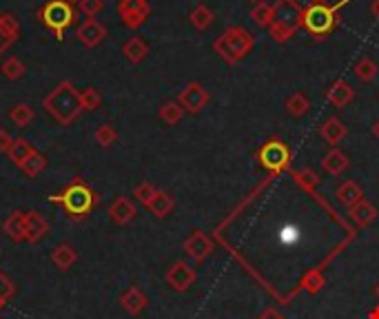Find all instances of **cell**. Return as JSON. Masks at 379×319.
I'll return each mask as SVG.
<instances>
[{
    "mask_svg": "<svg viewBox=\"0 0 379 319\" xmlns=\"http://www.w3.org/2000/svg\"><path fill=\"white\" fill-rule=\"evenodd\" d=\"M319 133H322V138L331 146H337L348 135V129L339 118H328L326 122L322 124V129H319Z\"/></svg>",
    "mask_w": 379,
    "mask_h": 319,
    "instance_id": "44dd1931",
    "label": "cell"
},
{
    "mask_svg": "<svg viewBox=\"0 0 379 319\" xmlns=\"http://www.w3.org/2000/svg\"><path fill=\"white\" fill-rule=\"evenodd\" d=\"M351 217H353V222L357 226H368L373 222V219L377 217V208L371 204V202H366V199H362L357 206L351 208Z\"/></svg>",
    "mask_w": 379,
    "mask_h": 319,
    "instance_id": "f1b7e54d",
    "label": "cell"
},
{
    "mask_svg": "<svg viewBox=\"0 0 379 319\" xmlns=\"http://www.w3.org/2000/svg\"><path fill=\"white\" fill-rule=\"evenodd\" d=\"M96 142L102 146V148H109V146H113V142L118 140V131H116V126L111 122H105V124H100L96 129Z\"/></svg>",
    "mask_w": 379,
    "mask_h": 319,
    "instance_id": "836d02e7",
    "label": "cell"
},
{
    "mask_svg": "<svg viewBox=\"0 0 379 319\" xmlns=\"http://www.w3.org/2000/svg\"><path fill=\"white\" fill-rule=\"evenodd\" d=\"M18 38H20V25H18V20L12 14L0 12V56H3L7 49L12 47Z\"/></svg>",
    "mask_w": 379,
    "mask_h": 319,
    "instance_id": "9a60e30c",
    "label": "cell"
},
{
    "mask_svg": "<svg viewBox=\"0 0 379 319\" xmlns=\"http://www.w3.org/2000/svg\"><path fill=\"white\" fill-rule=\"evenodd\" d=\"M18 168H20V171H23L27 177H38V175L43 173L45 168H47V157H45L43 153H40L38 148H36V151H34L32 155H29V157H27L25 162L20 164Z\"/></svg>",
    "mask_w": 379,
    "mask_h": 319,
    "instance_id": "83f0119b",
    "label": "cell"
},
{
    "mask_svg": "<svg viewBox=\"0 0 379 319\" xmlns=\"http://www.w3.org/2000/svg\"><path fill=\"white\" fill-rule=\"evenodd\" d=\"M136 204L131 202L129 197L124 195H120L116 197L111 206H109V219H111L113 224L118 226H127V224H131L133 219H136Z\"/></svg>",
    "mask_w": 379,
    "mask_h": 319,
    "instance_id": "5bb4252c",
    "label": "cell"
},
{
    "mask_svg": "<svg viewBox=\"0 0 379 319\" xmlns=\"http://www.w3.org/2000/svg\"><path fill=\"white\" fill-rule=\"evenodd\" d=\"M12 142H14L12 133H9L7 129H0V153H7L9 146H12Z\"/></svg>",
    "mask_w": 379,
    "mask_h": 319,
    "instance_id": "b9f144b4",
    "label": "cell"
},
{
    "mask_svg": "<svg viewBox=\"0 0 379 319\" xmlns=\"http://www.w3.org/2000/svg\"><path fill=\"white\" fill-rule=\"evenodd\" d=\"M34 151H36V146L29 142L27 138H14V142H12V146H9L7 155H9V160H12L16 166H20Z\"/></svg>",
    "mask_w": 379,
    "mask_h": 319,
    "instance_id": "484cf974",
    "label": "cell"
},
{
    "mask_svg": "<svg viewBox=\"0 0 379 319\" xmlns=\"http://www.w3.org/2000/svg\"><path fill=\"white\" fill-rule=\"evenodd\" d=\"M182 116H184V109L177 100H169V102H164L158 111V118L162 120L166 126H175L180 120H182Z\"/></svg>",
    "mask_w": 379,
    "mask_h": 319,
    "instance_id": "4316f807",
    "label": "cell"
},
{
    "mask_svg": "<svg viewBox=\"0 0 379 319\" xmlns=\"http://www.w3.org/2000/svg\"><path fill=\"white\" fill-rule=\"evenodd\" d=\"M208 100H211V96L199 82H188L182 89V94L177 96V102L182 104L186 113H199L208 104Z\"/></svg>",
    "mask_w": 379,
    "mask_h": 319,
    "instance_id": "30bf717a",
    "label": "cell"
},
{
    "mask_svg": "<svg viewBox=\"0 0 379 319\" xmlns=\"http://www.w3.org/2000/svg\"><path fill=\"white\" fill-rule=\"evenodd\" d=\"M311 109V100H308L304 94H293L291 98L286 100V111L291 113L293 118H302L308 113Z\"/></svg>",
    "mask_w": 379,
    "mask_h": 319,
    "instance_id": "1f68e13d",
    "label": "cell"
},
{
    "mask_svg": "<svg viewBox=\"0 0 379 319\" xmlns=\"http://www.w3.org/2000/svg\"><path fill=\"white\" fill-rule=\"evenodd\" d=\"M188 20H191V25L197 29V32H206L208 27L213 25V20H215V14H213V9L204 5V3H199L191 9V14H188Z\"/></svg>",
    "mask_w": 379,
    "mask_h": 319,
    "instance_id": "d4e9b609",
    "label": "cell"
},
{
    "mask_svg": "<svg viewBox=\"0 0 379 319\" xmlns=\"http://www.w3.org/2000/svg\"><path fill=\"white\" fill-rule=\"evenodd\" d=\"M251 3H255V5H257V3H262V0H251Z\"/></svg>",
    "mask_w": 379,
    "mask_h": 319,
    "instance_id": "7dc6e473",
    "label": "cell"
},
{
    "mask_svg": "<svg viewBox=\"0 0 379 319\" xmlns=\"http://www.w3.org/2000/svg\"><path fill=\"white\" fill-rule=\"evenodd\" d=\"M348 164H351V160L346 157L344 151H339V148H333V151H328L322 160V166H324V171L326 173H331V175H342Z\"/></svg>",
    "mask_w": 379,
    "mask_h": 319,
    "instance_id": "cb8c5ba5",
    "label": "cell"
},
{
    "mask_svg": "<svg viewBox=\"0 0 379 319\" xmlns=\"http://www.w3.org/2000/svg\"><path fill=\"white\" fill-rule=\"evenodd\" d=\"M9 118H12V122L16 124V126H20V129H25V126H29L34 122V118H36V113H34V109L29 107V104H16L12 111H9Z\"/></svg>",
    "mask_w": 379,
    "mask_h": 319,
    "instance_id": "4dcf8cb0",
    "label": "cell"
},
{
    "mask_svg": "<svg viewBox=\"0 0 379 319\" xmlns=\"http://www.w3.org/2000/svg\"><path fill=\"white\" fill-rule=\"evenodd\" d=\"M335 195H337V202L342 206H346V208H353L364 199L362 186H359L357 182H353V179H346V182L335 191Z\"/></svg>",
    "mask_w": 379,
    "mask_h": 319,
    "instance_id": "d6986e66",
    "label": "cell"
},
{
    "mask_svg": "<svg viewBox=\"0 0 379 319\" xmlns=\"http://www.w3.org/2000/svg\"><path fill=\"white\" fill-rule=\"evenodd\" d=\"M43 107H45L47 116L56 120L60 126L74 124L80 118V113L85 111L83 102H80V91L74 87V82H69V80L58 82L56 89H52V91L45 96Z\"/></svg>",
    "mask_w": 379,
    "mask_h": 319,
    "instance_id": "7a4b0ae2",
    "label": "cell"
},
{
    "mask_svg": "<svg viewBox=\"0 0 379 319\" xmlns=\"http://www.w3.org/2000/svg\"><path fill=\"white\" fill-rule=\"evenodd\" d=\"M80 102H83L85 111H96L102 104V96H100L96 87H87L85 91H80Z\"/></svg>",
    "mask_w": 379,
    "mask_h": 319,
    "instance_id": "d590c367",
    "label": "cell"
},
{
    "mask_svg": "<svg viewBox=\"0 0 379 319\" xmlns=\"http://www.w3.org/2000/svg\"><path fill=\"white\" fill-rule=\"evenodd\" d=\"M120 306H122L129 315H140L149 306V297H147V293L142 291V288L131 286V288H127L122 295H120Z\"/></svg>",
    "mask_w": 379,
    "mask_h": 319,
    "instance_id": "2e32d148",
    "label": "cell"
},
{
    "mask_svg": "<svg viewBox=\"0 0 379 319\" xmlns=\"http://www.w3.org/2000/svg\"><path fill=\"white\" fill-rule=\"evenodd\" d=\"M304 288L311 295H317L319 291L324 288V284H326V279H324V275H322V271H311L306 277H304Z\"/></svg>",
    "mask_w": 379,
    "mask_h": 319,
    "instance_id": "74e56055",
    "label": "cell"
},
{
    "mask_svg": "<svg viewBox=\"0 0 379 319\" xmlns=\"http://www.w3.org/2000/svg\"><path fill=\"white\" fill-rule=\"evenodd\" d=\"M47 199H49V204H56V206L63 208V213L69 219H74V222H83V219H87L100 204L98 191L80 177H76L72 184L63 188V191L49 195Z\"/></svg>",
    "mask_w": 379,
    "mask_h": 319,
    "instance_id": "6da1fadb",
    "label": "cell"
},
{
    "mask_svg": "<svg viewBox=\"0 0 379 319\" xmlns=\"http://www.w3.org/2000/svg\"><path fill=\"white\" fill-rule=\"evenodd\" d=\"M355 76L357 80H362V82H371V80L377 76V65L373 63L371 58H362V60H357V65H355Z\"/></svg>",
    "mask_w": 379,
    "mask_h": 319,
    "instance_id": "e575fe53",
    "label": "cell"
},
{
    "mask_svg": "<svg viewBox=\"0 0 379 319\" xmlns=\"http://www.w3.org/2000/svg\"><path fill=\"white\" fill-rule=\"evenodd\" d=\"M76 38H78L85 47L94 49V47H98V45L107 38V27L100 25L96 18H87L85 23L78 25V29H76Z\"/></svg>",
    "mask_w": 379,
    "mask_h": 319,
    "instance_id": "8fae6325",
    "label": "cell"
},
{
    "mask_svg": "<svg viewBox=\"0 0 379 319\" xmlns=\"http://www.w3.org/2000/svg\"><path fill=\"white\" fill-rule=\"evenodd\" d=\"M253 47H255V38L251 36V32H246L244 27H226L224 34L213 43V49L228 65H235L237 60L246 58Z\"/></svg>",
    "mask_w": 379,
    "mask_h": 319,
    "instance_id": "5b68a950",
    "label": "cell"
},
{
    "mask_svg": "<svg viewBox=\"0 0 379 319\" xmlns=\"http://www.w3.org/2000/svg\"><path fill=\"white\" fill-rule=\"evenodd\" d=\"M373 135H375V138L379 140V120H377V122L373 124Z\"/></svg>",
    "mask_w": 379,
    "mask_h": 319,
    "instance_id": "f6af8a7d",
    "label": "cell"
},
{
    "mask_svg": "<svg viewBox=\"0 0 379 319\" xmlns=\"http://www.w3.org/2000/svg\"><path fill=\"white\" fill-rule=\"evenodd\" d=\"M122 52L127 56L129 63H133V65H140L142 60L147 58L149 54V43L144 38H140V36H133V38H129L124 47H122Z\"/></svg>",
    "mask_w": 379,
    "mask_h": 319,
    "instance_id": "603a6c76",
    "label": "cell"
},
{
    "mask_svg": "<svg viewBox=\"0 0 379 319\" xmlns=\"http://www.w3.org/2000/svg\"><path fill=\"white\" fill-rule=\"evenodd\" d=\"M297 175V179H299V182H302V184H306V186H317V182H319V177L311 171V168H302V171H297L295 173Z\"/></svg>",
    "mask_w": 379,
    "mask_h": 319,
    "instance_id": "60d3db41",
    "label": "cell"
},
{
    "mask_svg": "<svg viewBox=\"0 0 379 319\" xmlns=\"http://www.w3.org/2000/svg\"><path fill=\"white\" fill-rule=\"evenodd\" d=\"M78 16V9L74 3L67 0H49L43 7L38 9V18L49 32H54L58 40L65 38V32L74 25V20Z\"/></svg>",
    "mask_w": 379,
    "mask_h": 319,
    "instance_id": "8992f818",
    "label": "cell"
},
{
    "mask_svg": "<svg viewBox=\"0 0 379 319\" xmlns=\"http://www.w3.org/2000/svg\"><path fill=\"white\" fill-rule=\"evenodd\" d=\"M25 231H27V242L38 244L40 239L49 235V231H52V224H49V219L43 213L25 211Z\"/></svg>",
    "mask_w": 379,
    "mask_h": 319,
    "instance_id": "4fadbf2b",
    "label": "cell"
},
{
    "mask_svg": "<svg viewBox=\"0 0 379 319\" xmlns=\"http://www.w3.org/2000/svg\"><path fill=\"white\" fill-rule=\"evenodd\" d=\"M67 3H78V0H67Z\"/></svg>",
    "mask_w": 379,
    "mask_h": 319,
    "instance_id": "c3c4849f",
    "label": "cell"
},
{
    "mask_svg": "<svg viewBox=\"0 0 379 319\" xmlns=\"http://www.w3.org/2000/svg\"><path fill=\"white\" fill-rule=\"evenodd\" d=\"M251 20H253L255 25L268 29V27H271V23H273V5L266 3V0L253 5V9H251Z\"/></svg>",
    "mask_w": 379,
    "mask_h": 319,
    "instance_id": "f546056e",
    "label": "cell"
},
{
    "mask_svg": "<svg viewBox=\"0 0 379 319\" xmlns=\"http://www.w3.org/2000/svg\"><path fill=\"white\" fill-rule=\"evenodd\" d=\"M3 233L12 239V242H27V231H25V211H14L3 222Z\"/></svg>",
    "mask_w": 379,
    "mask_h": 319,
    "instance_id": "ac0fdd59",
    "label": "cell"
},
{
    "mask_svg": "<svg viewBox=\"0 0 379 319\" xmlns=\"http://www.w3.org/2000/svg\"><path fill=\"white\" fill-rule=\"evenodd\" d=\"M52 262L58 271H69L78 262V251L72 244H58L52 251Z\"/></svg>",
    "mask_w": 379,
    "mask_h": 319,
    "instance_id": "7402d4cb",
    "label": "cell"
},
{
    "mask_svg": "<svg viewBox=\"0 0 379 319\" xmlns=\"http://www.w3.org/2000/svg\"><path fill=\"white\" fill-rule=\"evenodd\" d=\"M304 20V7L297 0H275L273 5V23L268 27V36L275 43L284 45L286 40H291L295 32L302 27Z\"/></svg>",
    "mask_w": 379,
    "mask_h": 319,
    "instance_id": "3957f363",
    "label": "cell"
},
{
    "mask_svg": "<svg viewBox=\"0 0 379 319\" xmlns=\"http://www.w3.org/2000/svg\"><path fill=\"white\" fill-rule=\"evenodd\" d=\"M348 3H351V0H339L337 5H328V3H322V0H315V3H311L304 9L302 27L315 40H326L337 27V12L342 7H346Z\"/></svg>",
    "mask_w": 379,
    "mask_h": 319,
    "instance_id": "277c9868",
    "label": "cell"
},
{
    "mask_svg": "<svg viewBox=\"0 0 379 319\" xmlns=\"http://www.w3.org/2000/svg\"><path fill=\"white\" fill-rule=\"evenodd\" d=\"M0 308H5V304H3V302H0Z\"/></svg>",
    "mask_w": 379,
    "mask_h": 319,
    "instance_id": "681fc988",
    "label": "cell"
},
{
    "mask_svg": "<svg viewBox=\"0 0 379 319\" xmlns=\"http://www.w3.org/2000/svg\"><path fill=\"white\" fill-rule=\"evenodd\" d=\"M0 72H3V76L7 80H18V78H23L25 76V65H23V60L16 58V56H9L3 65H0Z\"/></svg>",
    "mask_w": 379,
    "mask_h": 319,
    "instance_id": "d6a6232c",
    "label": "cell"
},
{
    "mask_svg": "<svg viewBox=\"0 0 379 319\" xmlns=\"http://www.w3.org/2000/svg\"><path fill=\"white\" fill-rule=\"evenodd\" d=\"M155 193H158V188L151 182H142V184H138L133 188V197L138 199L140 204H144V206H149V202H151Z\"/></svg>",
    "mask_w": 379,
    "mask_h": 319,
    "instance_id": "f35d334b",
    "label": "cell"
},
{
    "mask_svg": "<svg viewBox=\"0 0 379 319\" xmlns=\"http://www.w3.org/2000/svg\"><path fill=\"white\" fill-rule=\"evenodd\" d=\"M184 253L193 259V262H204V259L213 253V242L202 231H193L184 242Z\"/></svg>",
    "mask_w": 379,
    "mask_h": 319,
    "instance_id": "7c38bea8",
    "label": "cell"
},
{
    "mask_svg": "<svg viewBox=\"0 0 379 319\" xmlns=\"http://www.w3.org/2000/svg\"><path fill=\"white\" fill-rule=\"evenodd\" d=\"M257 160H259V164L266 168V171L279 173V171H284V168H288V164H291V151H288L282 140L273 138L257 151Z\"/></svg>",
    "mask_w": 379,
    "mask_h": 319,
    "instance_id": "52a82bcc",
    "label": "cell"
},
{
    "mask_svg": "<svg viewBox=\"0 0 379 319\" xmlns=\"http://www.w3.org/2000/svg\"><path fill=\"white\" fill-rule=\"evenodd\" d=\"M14 295H16V284L3 271H0V302L7 304Z\"/></svg>",
    "mask_w": 379,
    "mask_h": 319,
    "instance_id": "ab89813d",
    "label": "cell"
},
{
    "mask_svg": "<svg viewBox=\"0 0 379 319\" xmlns=\"http://www.w3.org/2000/svg\"><path fill=\"white\" fill-rule=\"evenodd\" d=\"M375 297H377V299H379V284H377V286H375Z\"/></svg>",
    "mask_w": 379,
    "mask_h": 319,
    "instance_id": "bcb514c9",
    "label": "cell"
},
{
    "mask_svg": "<svg viewBox=\"0 0 379 319\" xmlns=\"http://www.w3.org/2000/svg\"><path fill=\"white\" fill-rule=\"evenodd\" d=\"M164 279H166V284L171 286L175 293H184V291H188V288L195 284L197 275H195L193 268L184 262V259H177V262H173L171 266H169Z\"/></svg>",
    "mask_w": 379,
    "mask_h": 319,
    "instance_id": "9c48e42d",
    "label": "cell"
},
{
    "mask_svg": "<svg viewBox=\"0 0 379 319\" xmlns=\"http://www.w3.org/2000/svg\"><path fill=\"white\" fill-rule=\"evenodd\" d=\"M149 211H151L158 219H164L173 213V208H175V197L169 193V191H160L158 188V193L153 195V199L149 202Z\"/></svg>",
    "mask_w": 379,
    "mask_h": 319,
    "instance_id": "ffe728a7",
    "label": "cell"
},
{
    "mask_svg": "<svg viewBox=\"0 0 379 319\" xmlns=\"http://www.w3.org/2000/svg\"><path fill=\"white\" fill-rule=\"evenodd\" d=\"M371 14L379 20V0H373L371 3Z\"/></svg>",
    "mask_w": 379,
    "mask_h": 319,
    "instance_id": "ee69618b",
    "label": "cell"
},
{
    "mask_svg": "<svg viewBox=\"0 0 379 319\" xmlns=\"http://www.w3.org/2000/svg\"><path fill=\"white\" fill-rule=\"evenodd\" d=\"M76 9H78V14H83L87 18H94L105 9V0H78Z\"/></svg>",
    "mask_w": 379,
    "mask_h": 319,
    "instance_id": "8d00e7d4",
    "label": "cell"
},
{
    "mask_svg": "<svg viewBox=\"0 0 379 319\" xmlns=\"http://www.w3.org/2000/svg\"><path fill=\"white\" fill-rule=\"evenodd\" d=\"M257 319H286L282 313H279L277 311V308H266V311L262 313V315H259Z\"/></svg>",
    "mask_w": 379,
    "mask_h": 319,
    "instance_id": "7bdbcfd3",
    "label": "cell"
},
{
    "mask_svg": "<svg viewBox=\"0 0 379 319\" xmlns=\"http://www.w3.org/2000/svg\"><path fill=\"white\" fill-rule=\"evenodd\" d=\"M151 14L149 0H118V16L129 29H138Z\"/></svg>",
    "mask_w": 379,
    "mask_h": 319,
    "instance_id": "ba28073f",
    "label": "cell"
},
{
    "mask_svg": "<svg viewBox=\"0 0 379 319\" xmlns=\"http://www.w3.org/2000/svg\"><path fill=\"white\" fill-rule=\"evenodd\" d=\"M353 98H355V91H353V87L346 82V80H335V82L328 87V91H326V100L331 104H335L337 109L351 104Z\"/></svg>",
    "mask_w": 379,
    "mask_h": 319,
    "instance_id": "e0dca14e",
    "label": "cell"
}]
</instances>
